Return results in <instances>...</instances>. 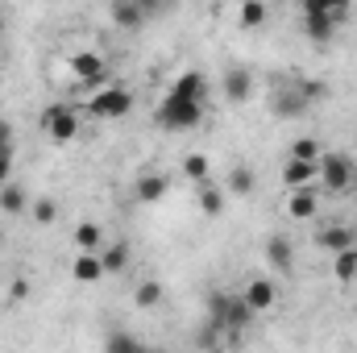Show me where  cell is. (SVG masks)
Masks as SVG:
<instances>
[{
    "label": "cell",
    "instance_id": "obj_1",
    "mask_svg": "<svg viewBox=\"0 0 357 353\" xmlns=\"http://www.w3.org/2000/svg\"><path fill=\"white\" fill-rule=\"evenodd\" d=\"M154 121L162 133H191L204 125V100H187V96H175L167 91L162 104L154 108Z\"/></svg>",
    "mask_w": 357,
    "mask_h": 353
},
{
    "label": "cell",
    "instance_id": "obj_2",
    "mask_svg": "<svg viewBox=\"0 0 357 353\" xmlns=\"http://www.w3.org/2000/svg\"><path fill=\"white\" fill-rule=\"evenodd\" d=\"M254 316H258V312L245 303V295H229V291H212V295H208V320H216V324L229 333V341H237L241 329L254 324Z\"/></svg>",
    "mask_w": 357,
    "mask_h": 353
},
{
    "label": "cell",
    "instance_id": "obj_3",
    "mask_svg": "<svg viewBox=\"0 0 357 353\" xmlns=\"http://www.w3.org/2000/svg\"><path fill=\"white\" fill-rule=\"evenodd\" d=\"M324 96V84H278L274 96H270V112L278 117V121H299V117H307L312 112V104Z\"/></svg>",
    "mask_w": 357,
    "mask_h": 353
},
{
    "label": "cell",
    "instance_id": "obj_4",
    "mask_svg": "<svg viewBox=\"0 0 357 353\" xmlns=\"http://www.w3.org/2000/svg\"><path fill=\"white\" fill-rule=\"evenodd\" d=\"M316 183L324 191H333V195H345V191L357 187V171L341 150H320V158H316Z\"/></svg>",
    "mask_w": 357,
    "mask_h": 353
},
{
    "label": "cell",
    "instance_id": "obj_5",
    "mask_svg": "<svg viewBox=\"0 0 357 353\" xmlns=\"http://www.w3.org/2000/svg\"><path fill=\"white\" fill-rule=\"evenodd\" d=\"M88 112L96 121H125L133 112V91L125 84H108V88H96L88 100Z\"/></svg>",
    "mask_w": 357,
    "mask_h": 353
},
{
    "label": "cell",
    "instance_id": "obj_6",
    "mask_svg": "<svg viewBox=\"0 0 357 353\" xmlns=\"http://www.w3.org/2000/svg\"><path fill=\"white\" fill-rule=\"evenodd\" d=\"M79 108H71V104H50L46 112H42V129H46V137L54 142V146H67V142H75L79 137Z\"/></svg>",
    "mask_w": 357,
    "mask_h": 353
},
{
    "label": "cell",
    "instance_id": "obj_7",
    "mask_svg": "<svg viewBox=\"0 0 357 353\" xmlns=\"http://www.w3.org/2000/svg\"><path fill=\"white\" fill-rule=\"evenodd\" d=\"M71 75H75L79 91H96V88L108 84V67H104V59H100L96 50H79V54H71Z\"/></svg>",
    "mask_w": 357,
    "mask_h": 353
},
{
    "label": "cell",
    "instance_id": "obj_8",
    "mask_svg": "<svg viewBox=\"0 0 357 353\" xmlns=\"http://www.w3.org/2000/svg\"><path fill=\"white\" fill-rule=\"evenodd\" d=\"M220 96H225L229 104H245V100L254 96V71L241 67V63H233V67L220 75Z\"/></svg>",
    "mask_w": 357,
    "mask_h": 353
},
{
    "label": "cell",
    "instance_id": "obj_9",
    "mask_svg": "<svg viewBox=\"0 0 357 353\" xmlns=\"http://www.w3.org/2000/svg\"><path fill=\"white\" fill-rule=\"evenodd\" d=\"M341 21H345V17H337V13H303V33H307V42L324 46V42L337 38Z\"/></svg>",
    "mask_w": 357,
    "mask_h": 353
},
{
    "label": "cell",
    "instance_id": "obj_10",
    "mask_svg": "<svg viewBox=\"0 0 357 353\" xmlns=\"http://www.w3.org/2000/svg\"><path fill=\"white\" fill-rule=\"evenodd\" d=\"M241 295H245V303L262 316V312H270V308L278 303V283H274V278H250Z\"/></svg>",
    "mask_w": 357,
    "mask_h": 353
},
{
    "label": "cell",
    "instance_id": "obj_11",
    "mask_svg": "<svg viewBox=\"0 0 357 353\" xmlns=\"http://www.w3.org/2000/svg\"><path fill=\"white\" fill-rule=\"evenodd\" d=\"M316 246H320L324 254H341V250L357 246V229H349L345 220H341V225H324V229L316 233Z\"/></svg>",
    "mask_w": 357,
    "mask_h": 353
},
{
    "label": "cell",
    "instance_id": "obj_12",
    "mask_svg": "<svg viewBox=\"0 0 357 353\" xmlns=\"http://www.w3.org/2000/svg\"><path fill=\"white\" fill-rule=\"evenodd\" d=\"M71 278L84 283V287H96L100 278H108V274H104V262H100V254H96V250H79L75 262H71Z\"/></svg>",
    "mask_w": 357,
    "mask_h": 353
},
{
    "label": "cell",
    "instance_id": "obj_13",
    "mask_svg": "<svg viewBox=\"0 0 357 353\" xmlns=\"http://www.w3.org/2000/svg\"><path fill=\"white\" fill-rule=\"evenodd\" d=\"M287 216H291V220H316V216H320V195H316V187H299V191H291V200H287Z\"/></svg>",
    "mask_w": 357,
    "mask_h": 353
},
{
    "label": "cell",
    "instance_id": "obj_14",
    "mask_svg": "<svg viewBox=\"0 0 357 353\" xmlns=\"http://www.w3.org/2000/svg\"><path fill=\"white\" fill-rule=\"evenodd\" d=\"M112 25L116 29H125V33H137V29H146L150 21H146V13L137 8V0H112Z\"/></svg>",
    "mask_w": 357,
    "mask_h": 353
},
{
    "label": "cell",
    "instance_id": "obj_15",
    "mask_svg": "<svg viewBox=\"0 0 357 353\" xmlns=\"http://www.w3.org/2000/svg\"><path fill=\"white\" fill-rule=\"evenodd\" d=\"M312 183H316V163H303V158L282 163V187L287 191H299V187H312Z\"/></svg>",
    "mask_w": 357,
    "mask_h": 353
},
{
    "label": "cell",
    "instance_id": "obj_16",
    "mask_svg": "<svg viewBox=\"0 0 357 353\" xmlns=\"http://www.w3.org/2000/svg\"><path fill=\"white\" fill-rule=\"evenodd\" d=\"M266 262L278 270V274H291V266H295V246L287 241V237H266Z\"/></svg>",
    "mask_w": 357,
    "mask_h": 353
},
{
    "label": "cell",
    "instance_id": "obj_17",
    "mask_svg": "<svg viewBox=\"0 0 357 353\" xmlns=\"http://www.w3.org/2000/svg\"><path fill=\"white\" fill-rule=\"evenodd\" d=\"M0 212H4V216H25V212H29V195H25V187H17L13 179L0 183Z\"/></svg>",
    "mask_w": 357,
    "mask_h": 353
},
{
    "label": "cell",
    "instance_id": "obj_18",
    "mask_svg": "<svg viewBox=\"0 0 357 353\" xmlns=\"http://www.w3.org/2000/svg\"><path fill=\"white\" fill-rule=\"evenodd\" d=\"M266 21H270V0H241V8H237L241 29H262Z\"/></svg>",
    "mask_w": 357,
    "mask_h": 353
},
{
    "label": "cell",
    "instance_id": "obj_19",
    "mask_svg": "<svg viewBox=\"0 0 357 353\" xmlns=\"http://www.w3.org/2000/svg\"><path fill=\"white\" fill-rule=\"evenodd\" d=\"M195 191H199V212L216 220L225 212V187H216L212 179H204V183H195Z\"/></svg>",
    "mask_w": 357,
    "mask_h": 353
},
{
    "label": "cell",
    "instance_id": "obj_20",
    "mask_svg": "<svg viewBox=\"0 0 357 353\" xmlns=\"http://www.w3.org/2000/svg\"><path fill=\"white\" fill-rule=\"evenodd\" d=\"M96 254H100V262H104V274H112V278L129 270V246H125V241H112V246H100Z\"/></svg>",
    "mask_w": 357,
    "mask_h": 353
},
{
    "label": "cell",
    "instance_id": "obj_21",
    "mask_svg": "<svg viewBox=\"0 0 357 353\" xmlns=\"http://www.w3.org/2000/svg\"><path fill=\"white\" fill-rule=\"evenodd\" d=\"M175 96H187V100H208V75L204 71H183L175 84H171Z\"/></svg>",
    "mask_w": 357,
    "mask_h": 353
},
{
    "label": "cell",
    "instance_id": "obj_22",
    "mask_svg": "<svg viewBox=\"0 0 357 353\" xmlns=\"http://www.w3.org/2000/svg\"><path fill=\"white\" fill-rule=\"evenodd\" d=\"M225 191H233V195H254V191H258V171L237 163V167L229 171V179H225Z\"/></svg>",
    "mask_w": 357,
    "mask_h": 353
},
{
    "label": "cell",
    "instance_id": "obj_23",
    "mask_svg": "<svg viewBox=\"0 0 357 353\" xmlns=\"http://www.w3.org/2000/svg\"><path fill=\"white\" fill-rule=\"evenodd\" d=\"M167 191H171V179L167 175H142L137 179V200L142 204H158Z\"/></svg>",
    "mask_w": 357,
    "mask_h": 353
},
{
    "label": "cell",
    "instance_id": "obj_24",
    "mask_svg": "<svg viewBox=\"0 0 357 353\" xmlns=\"http://www.w3.org/2000/svg\"><path fill=\"white\" fill-rule=\"evenodd\" d=\"M13 146H17L13 125H8V121H0V183H8V179H13Z\"/></svg>",
    "mask_w": 357,
    "mask_h": 353
},
{
    "label": "cell",
    "instance_id": "obj_25",
    "mask_svg": "<svg viewBox=\"0 0 357 353\" xmlns=\"http://www.w3.org/2000/svg\"><path fill=\"white\" fill-rule=\"evenodd\" d=\"M133 303H137L142 312L158 308V303H162V283H158V278H146V283H137V291H133Z\"/></svg>",
    "mask_w": 357,
    "mask_h": 353
},
{
    "label": "cell",
    "instance_id": "obj_26",
    "mask_svg": "<svg viewBox=\"0 0 357 353\" xmlns=\"http://www.w3.org/2000/svg\"><path fill=\"white\" fill-rule=\"evenodd\" d=\"M333 274H337V283H354L357 278V246L333 254Z\"/></svg>",
    "mask_w": 357,
    "mask_h": 353
},
{
    "label": "cell",
    "instance_id": "obj_27",
    "mask_svg": "<svg viewBox=\"0 0 357 353\" xmlns=\"http://www.w3.org/2000/svg\"><path fill=\"white\" fill-rule=\"evenodd\" d=\"M29 220H33V225H42V229H50V225L59 220V204H54V200H46V195H42V200H29Z\"/></svg>",
    "mask_w": 357,
    "mask_h": 353
},
{
    "label": "cell",
    "instance_id": "obj_28",
    "mask_svg": "<svg viewBox=\"0 0 357 353\" xmlns=\"http://www.w3.org/2000/svg\"><path fill=\"white\" fill-rule=\"evenodd\" d=\"M100 246H104L100 225H96V220H79V229H75V250H100Z\"/></svg>",
    "mask_w": 357,
    "mask_h": 353
},
{
    "label": "cell",
    "instance_id": "obj_29",
    "mask_svg": "<svg viewBox=\"0 0 357 353\" xmlns=\"http://www.w3.org/2000/svg\"><path fill=\"white\" fill-rule=\"evenodd\" d=\"M320 150H324V146H320L316 137H295V142L287 146V158H303V163H316V158H320Z\"/></svg>",
    "mask_w": 357,
    "mask_h": 353
},
{
    "label": "cell",
    "instance_id": "obj_30",
    "mask_svg": "<svg viewBox=\"0 0 357 353\" xmlns=\"http://www.w3.org/2000/svg\"><path fill=\"white\" fill-rule=\"evenodd\" d=\"M183 175L191 179V183H204V179L212 175V163H208L204 154H187V158H183Z\"/></svg>",
    "mask_w": 357,
    "mask_h": 353
},
{
    "label": "cell",
    "instance_id": "obj_31",
    "mask_svg": "<svg viewBox=\"0 0 357 353\" xmlns=\"http://www.w3.org/2000/svg\"><path fill=\"white\" fill-rule=\"evenodd\" d=\"M303 13H337V17H349V0H303Z\"/></svg>",
    "mask_w": 357,
    "mask_h": 353
},
{
    "label": "cell",
    "instance_id": "obj_32",
    "mask_svg": "<svg viewBox=\"0 0 357 353\" xmlns=\"http://www.w3.org/2000/svg\"><path fill=\"white\" fill-rule=\"evenodd\" d=\"M108 350L112 353H133V350H142V341L129 337V333H112V337H108Z\"/></svg>",
    "mask_w": 357,
    "mask_h": 353
},
{
    "label": "cell",
    "instance_id": "obj_33",
    "mask_svg": "<svg viewBox=\"0 0 357 353\" xmlns=\"http://www.w3.org/2000/svg\"><path fill=\"white\" fill-rule=\"evenodd\" d=\"M167 4H171V0H137V8L146 13V21H154V17H162V13H167Z\"/></svg>",
    "mask_w": 357,
    "mask_h": 353
},
{
    "label": "cell",
    "instance_id": "obj_34",
    "mask_svg": "<svg viewBox=\"0 0 357 353\" xmlns=\"http://www.w3.org/2000/svg\"><path fill=\"white\" fill-rule=\"evenodd\" d=\"M0 33H4V17H0Z\"/></svg>",
    "mask_w": 357,
    "mask_h": 353
},
{
    "label": "cell",
    "instance_id": "obj_35",
    "mask_svg": "<svg viewBox=\"0 0 357 353\" xmlns=\"http://www.w3.org/2000/svg\"><path fill=\"white\" fill-rule=\"evenodd\" d=\"M354 133H357V125H354Z\"/></svg>",
    "mask_w": 357,
    "mask_h": 353
}]
</instances>
